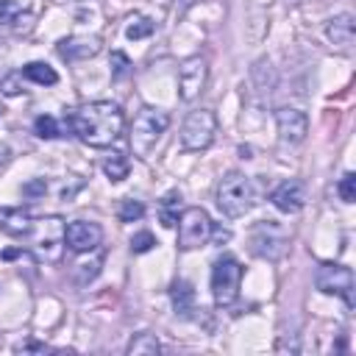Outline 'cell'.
<instances>
[{"label": "cell", "instance_id": "6da1fadb", "mask_svg": "<svg viewBox=\"0 0 356 356\" xmlns=\"http://www.w3.org/2000/svg\"><path fill=\"white\" fill-rule=\"evenodd\" d=\"M122 125H125L122 108L117 103H111V100H92V103L78 106L70 114L72 134L89 147L114 145L120 139V134H122Z\"/></svg>", "mask_w": 356, "mask_h": 356}, {"label": "cell", "instance_id": "7a4b0ae2", "mask_svg": "<svg viewBox=\"0 0 356 356\" xmlns=\"http://www.w3.org/2000/svg\"><path fill=\"white\" fill-rule=\"evenodd\" d=\"M170 128V114L164 108H156V106H142L139 114L134 117V125H131V150L136 159L147 161L153 147L159 145L161 134Z\"/></svg>", "mask_w": 356, "mask_h": 356}, {"label": "cell", "instance_id": "3957f363", "mask_svg": "<svg viewBox=\"0 0 356 356\" xmlns=\"http://www.w3.org/2000/svg\"><path fill=\"white\" fill-rule=\"evenodd\" d=\"M256 203V186L248 175L242 172H228L220 178L217 184V209L225 217H242L245 211H250Z\"/></svg>", "mask_w": 356, "mask_h": 356}, {"label": "cell", "instance_id": "277c9868", "mask_svg": "<svg viewBox=\"0 0 356 356\" xmlns=\"http://www.w3.org/2000/svg\"><path fill=\"white\" fill-rule=\"evenodd\" d=\"M64 225L67 222L58 214L33 220V231L28 234V242H31L39 261H50V264L61 261V256H64Z\"/></svg>", "mask_w": 356, "mask_h": 356}, {"label": "cell", "instance_id": "5b68a950", "mask_svg": "<svg viewBox=\"0 0 356 356\" xmlns=\"http://www.w3.org/2000/svg\"><path fill=\"white\" fill-rule=\"evenodd\" d=\"M239 284H242V264H239V259H234L228 253L220 256L211 264V298H214V303L220 309L231 306L239 298Z\"/></svg>", "mask_w": 356, "mask_h": 356}, {"label": "cell", "instance_id": "8992f818", "mask_svg": "<svg viewBox=\"0 0 356 356\" xmlns=\"http://www.w3.org/2000/svg\"><path fill=\"white\" fill-rule=\"evenodd\" d=\"M214 134H217L214 111L211 108H195V111H189V117L181 125V145H184V150L200 153V150L211 147Z\"/></svg>", "mask_w": 356, "mask_h": 356}, {"label": "cell", "instance_id": "52a82bcc", "mask_svg": "<svg viewBox=\"0 0 356 356\" xmlns=\"http://www.w3.org/2000/svg\"><path fill=\"white\" fill-rule=\"evenodd\" d=\"M175 225H178V250H195V248L209 245L214 222L209 220V214L200 206H189L178 214Z\"/></svg>", "mask_w": 356, "mask_h": 356}, {"label": "cell", "instance_id": "ba28073f", "mask_svg": "<svg viewBox=\"0 0 356 356\" xmlns=\"http://www.w3.org/2000/svg\"><path fill=\"white\" fill-rule=\"evenodd\" d=\"M314 286L325 295H339L348 309H353V270L345 264H320L314 273Z\"/></svg>", "mask_w": 356, "mask_h": 356}, {"label": "cell", "instance_id": "9c48e42d", "mask_svg": "<svg viewBox=\"0 0 356 356\" xmlns=\"http://www.w3.org/2000/svg\"><path fill=\"white\" fill-rule=\"evenodd\" d=\"M103 242V228L92 220H72L64 225V245L72 253H92Z\"/></svg>", "mask_w": 356, "mask_h": 356}, {"label": "cell", "instance_id": "30bf717a", "mask_svg": "<svg viewBox=\"0 0 356 356\" xmlns=\"http://www.w3.org/2000/svg\"><path fill=\"white\" fill-rule=\"evenodd\" d=\"M206 75H209L206 58L203 56H189L178 70V95H181V100L192 103L206 86Z\"/></svg>", "mask_w": 356, "mask_h": 356}, {"label": "cell", "instance_id": "8fae6325", "mask_svg": "<svg viewBox=\"0 0 356 356\" xmlns=\"http://www.w3.org/2000/svg\"><path fill=\"white\" fill-rule=\"evenodd\" d=\"M275 125H278L281 142H286V145H300L309 134V117L300 108H278Z\"/></svg>", "mask_w": 356, "mask_h": 356}, {"label": "cell", "instance_id": "7c38bea8", "mask_svg": "<svg viewBox=\"0 0 356 356\" xmlns=\"http://www.w3.org/2000/svg\"><path fill=\"white\" fill-rule=\"evenodd\" d=\"M270 200H273V206H275L278 211H284V214H298V211L306 206V186H303L300 181L289 178V181H284V184H278V186L273 189Z\"/></svg>", "mask_w": 356, "mask_h": 356}, {"label": "cell", "instance_id": "4fadbf2b", "mask_svg": "<svg viewBox=\"0 0 356 356\" xmlns=\"http://www.w3.org/2000/svg\"><path fill=\"white\" fill-rule=\"evenodd\" d=\"M253 253L261 259H270V261H275L284 253V236L278 234V225L273 220L261 222L253 231Z\"/></svg>", "mask_w": 356, "mask_h": 356}, {"label": "cell", "instance_id": "5bb4252c", "mask_svg": "<svg viewBox=\"0 0 356 356\" xmlns=\"http://www.w3.org/2000/svg\"><path fill=\"white\" fill-rule=\"evenodd\" d=\"M100 53V39L97 36H70L58 42V56L64 61H81V58H92Z\"/></svg>", "mask_w": 356, "mask_h": 356}, {"label": "cell", "instance_id": "9a60e30c", "mask_svg": "<svg viewBox=\"0 0 356 356\" xmlns=\"http://www.w3.org/2000/svg\"><path fill=\"white\" fill-rule=\"evenodd\" d=\"M33 220L25 209H0V231H6L8 236L17 239H28V234L33 231Z\"/></svg>", "mask_w": 356, "mask_h": 356}, {"label": "cell", "instance_id": "2e32d148", "mask_svg": "<svg viewBox=\"0 0 356 356\" xmlns=\"http://www.w3.org/2000/svg\"><path fill=\"white\" fill-rule=\"evenodd\" d=\"M325 36H328V42L337 44L339 50H350L353 36H356L353 17H350V14H337V17H331L328 25H325Z\"/></svg>", "mask_w": 356, "mask_h": 356}, {"label": "cell", "instance_id": "e0dca14e", "mask_svg": "<svg viewBox=\"0 0 356 356\" xmlns=\"http://www.w3.org/2000/svg\"><path fill=\"white\" fill-rule=\"evenodd\" d=\"M170 300H172L175 314L192 317V312H195V289H192L189 281H184V278L172 281V286H170Z\"/></svg>", "mask_w": 356, "mask_h": 356}, {"label": "cell", "instance_id": "ac0fdd59", "mask_svg": "<svg viewBox=\"0 0 356 356\" xmlns=\"http://www.w3.org/2000/svg\"><path fill=\"white\" fill-rule=\"evenodd\" d=\"M19 75H22L25 81L39 83V86H56V83H58V72H56L50 64H44V61H31V64H25Z\"/></svg>", "mask_w": 356, "mask_h": 356}, {"label": "cell", "instance_id": "d6986e66", "mask_svg": "<svg viewBox=\"0 0 356 356\" xmlns=\"http://www.w3.org/2000/svg\"><path fill=\"white\" fill-rule=\"evenodd\" d=\"M128 353L131 356H156V353H161V342L156 339V334L142 331L128 342Z\"/></svg>", "mask_w": 356, "mask_h": 356}, {"label": "cell", "instance_id": "ffe728a7", "mask_svg": "<svg viewBox=\"0 0 356 356\" xmlns=\"http://www.w3.org/2000/svg\"><path fill=\"white\" fill-rule=\"evenodd\" d=\"M178 203H181V192H178V189H170V192L161 197V209H159L161 225L172 228V225L178 222Z\"/></svg>", "mask_w": 356, "mask_h": 356}, {"label": "cell", "instance_id": "44dd1931", "mask_svg": "<svg viewBox=\"0 0 356 356\" xmlns=\"http://www.w3.org/2000/svg\"><path fill=\"white\" fill-rule=\"evenodd\" d=\"M103 172H106L108 181H114V184L125 181V178H128V159H125L122 153H111V156L103 161Z\"/></svg>", "mask_w": 356, "mask_h": 356}, {"label": "cell", "instance_id": "7402d4cb", "mask_svg": "<svg viewBox=\"0 0 356 356\" xmlns=\"http://www.w3.org/2000/svg\"><path fill=\"white\" fill-rule=\"evenodd\" d=\"M153 31H156V22H153L150 17H134V19L128 22V28H125V36H128L131 42H136V39L150 36Z\"/></svg>", "mask_w": 356, "mask_h": 356}, {"label": "cell", "instance_id": "603a6c76", "mask_svg": "<svg viewBox=\"0 0 356 356\" xmlns=\"http://www.w3.org/2000/svg\"><path fill=\"white\" fill-rule=\"evenodd\" d=\"M33 131H36L39 139H56V136H61L58 120L50 117V114H39V117L33 120Z\"/></svg>", "mask_w": 356, "mask_h": 356}, {"label": "cell", "instance_id": "cb8c5ba5", "mask_svg": "<svg viewBox=\"0 0 356 356\" xmlns=\"http://www.w3.org/2000/svg\"><path fill=\"white\" fill-rule=\"evenodd\" d=\"M117 217H120L122 222H136V220H142V217H145V206H142V200H134V197L122 200Z\"/></svg>", "mask_w": 356, "mask_h": 356}, {"label": "cell", "instance_id": "d4e9b609", "mask_svg": "<svg viewBox=\"0 0 356 356\" xmlns=\"http://www.w3.org/2000/svg\"><path fill=\"white\" fill-rule=\"evenodd\" d=\"M337 192H339V197H342L345 203H353V200H356V175H353V172H345V175L339 178V184H337Z\"/></svg>", "mask_w": 356, "mask_h": 356}, {"label": "cell", "instance_id": "484cf974", "mask_svg": "<svg viewBox=\"0 0 356 356\" xmlns=\"http://www.w3.org/2000/svg\"><path fill=\"white\" fill-rule=\"evenodd\" d=\"M159 242H156V236L150 234V231H139V234H134L131 236V250L134 253H147V250H153Z\"/></svg>", "mask_w": 356, "mask_h": 356}, {"label": "cell", "instance_id": "4316f807", "mask_svg": "<svg viewBox=\"0 0 356 356\" xmlns=\"http://www.w3.org/2000/svg\"><path fill=\"white\" fill-rule=\"evenodd\" d=\"M97 273H100V259H97V261H89V264H75V281H78L81 286L89 284Z\"/></svg>", "mask_w": 356, "mask_h": 356}, {"label": "cell", "instance_id": "83f0119b", "mask_svg": "<svg viewBox=\"0 0 356 356\" xmlns=\"http://www.w3.org/2000/svg\"><path fill=\"white\" fill-rule=\"evenodd\" d=\"M22 6L17 0H0V22H14L19 17Z\"/></svg>", "mask_w": 356, "mask_h": 356}, {"label": "cell", "instance_id": "f1b7e54d", "mask_svg": "<svg viewBox=\"0 0 356 356\" xmlns=\"http://www.w3.org/2000/svg\"><path fill=\"white\" fill-rule=\"evenodd\" d=\"M128 67H131V61L125 53H111V75L114 78H122L128 72Z\"/></svg>", "mask_w": 356, "mask_h": 356}, {"label": "cell", "instance_id": "f546056e", "mask_svg": "<svg viewBox=\"0 0 356 356\" xmlns=\"http://www.w3.org/2000/svg\"><path fill=\"white\" fill-rule=\"evenodd\" d=\"M47 192V184H44V178H33V181H28L25 186H22V195L25 197H39V195H44Z\"/></svg>", "mask_w": 356, "mask_h": 356}, {"label": "cell", "instance_id": "4dcf8cb0", "mask_svg": "<svg viewBox=\"0 0 356 356\" xmlns=\"http://www.w3.org/2000/svg\"><path fill=\"white\" fill-rule=\"evenodd\" d=\"M14 350H17V353H44L47 345H42V342H17Z\"/></svg>", "mask_w": 356, "mask_h": 356}, {"label": "cell", "instance_id": "1f68e13d", "mask_svg": "<svg viewBox=\"0 0 356 356\" xmlns=\"http://www.w3.org/2000/svg\"><path fill=\"white\" fill-rule=\"evenodd\" d=\"M228 239H231V231L211 225V236H209V242H214V245H222V242H228Z\"/></svg>", "mask_w": 356, "mask_h": 356}, {"label": "cell", "instance_id": "d6a6232c", "mask_svg": "<svg viewBox=\"0 0 356 356\" xmlns=\"http://www.w3.org/2000/svg\"><path fill=\"white\" fill-rule=\"evenodd\" d=\"M17 78H19V72H17V75H8V78L0 83V89H3L6 95H17V92H19V86H17Z\"/></svg>", "mask_w": 356, "mask_h": 356}, {"label": "cell", "instance_id": "836d02e7", "mask_svg": "<svg viewBox=\"0 0 356 356\" xmlns=\"http://www.w3.org/2000/svg\"><path fill=\"white\" fill-rule=\"evenodd\" d=\"M8 156H11L8 145H3V142H0V164H6V161H8Z\"/></svg>", "mask_w": 356, "mask_h": 356}, {"label": "cell", "instance_id": "e575fe53", "mask_svg": "<svg viewBox=\"0 0 356 356\" xmlns=\"http://www.w3.org/2000/svg\"><path fill=\"white\" fill-rule=\"evenodd\" d=\"M0 50H3V39H0Z\"/></svg>", "mask_w": 356, "mask_h": 356}]
</instances>
